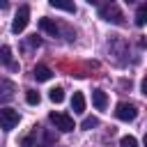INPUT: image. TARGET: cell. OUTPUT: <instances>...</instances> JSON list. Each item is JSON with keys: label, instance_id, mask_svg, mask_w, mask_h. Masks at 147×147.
Returning a JSON list of instances; mask_svg holds the SVG:
<instances>
[{"label": "cell", "instance_id": "6da1fadb", "mask_svg": "<svg viewBox=\"0 0 147 147\" xmlns=\"http://www.w3.org/2000/svg\"><path fill=\"white\" fill-rule=\"evenodd\" d=\"M99 18H103V21H108V23H115V25H122V23H124V14H122V9H119L115 2L101 5V7H99Z\"/></svg>", "mask_w": 147, "mask_h": 147}, {"label": "cell", "instance_id": "7a4b0ae2", "mask_svg": "<svg viewBox=\"0 0 147 147\" xmlns=\"http://www.w3.org/2000/svg\"><path fill=\"white\" fill-rule=\"evenodd\" d=\"M30 136H32V140L37 142V147H51V145L57 142V136L51 133V131L44 129V126H34V131H32Z\"/></svg>", "mask_w": 147, "mask_h": 147}, {"label": "cell", "instance_id": "3957f363", "mask_svg": "<svg viewBox=\"0 0 147 147\" xmlns=\"http://www.w3.org/2000/svg\"><path fill=\"white\" fill-rule=\"evenodd\" d=\"M28 21H30V7L28 5H21L18 11H16V16H14V21H11V32L14 34H21L28 28Z\"/></svg>", "mask_w": 147, "mask_h": 147}, {"label": "cell", "instance_id": "277c9868", "mask_svg": "<svg viewBox=\"0 0 147 147\" xmlns=\"http://www.w3.org/2000/svg\"><path fill=\"white\" fill-rule=\"evenodd\" d=\"M48 119L55 124V129H60V131H64V133H69V131H74L76 129V124H74V117L71 115H67V113H51L48 115Z\"/></svg>", "mask_w": 147, "mask_h": 147}, {"label": "cell", "instance_id": "5b68a950", "mask_svg": "<svg viewBox=\"0 0 147 147\" xmlns=\"http://www.w3.org/2000/svg\"><path fill=\"white\" fill-rule=\"evenodd\" d=\"M18 119H21L18 110H14V108H0V129L11 131L18 124Z\"/></svg>", "mask_w": 147, "mask_h": 147}, {"label": "cell", "instance_id": "8992f818", "mask_svg": "<svg viewBox=\"0 0 147 147\" xmlns=\"http://www.w3.org/2000/svg\"><path fill=\"white\" fill-rule=\"evenodd\" d=\"M136 115H138V108L133 103H129V101H119L117 108H115V117L122 119V122H133Z\"/></svg>", "mask_w": 147, "mask_h": 147}, {"label": "cell", "instance_id": "52a82bcc", "mask_svg": "<svg viewBox=\"0 0 147 147\" xmlns=\"http://www.w3.org/2000/svg\"><path fill=\"white\" fill-rule=\"evenodd\" d=\"M14 92H16V85L7 78H0V103H7L14 99Z\"/></svg>", "mask_w": 147, "mask_h": 147}, {"label": "cell", "instance_id": "ba28073f", "mask_svg": "<svg viewBox=\"0 0 147 147\" xmlns=\"http://www.w3.org/2000/svg\"><path fill=\"white\" fill-rule=\"evenodd\" d=\"M39 28H41L46 34H51V37H57V34H60V25H57L55 21H51V18H39Z\"/></svg>", "mask_w": 147, "mask_h": 147}, {"label": "cell", "instance_id": "9c48e42d", "mask_svg": "<svg viewBox=\"0 0 147 147\" xmlns=\"http://www.w3.org/2000/svg\"><path fill=\"white\" fill-rule=\"evenodd\" d=\"M32 76H34L39 83H46V80H51V78H53V71H51L46 64H37V67L32 69Z\"/></svg>", "mask_w": 147, "mask_h": 147}, {"label": "cell", "instance_id": "30bf717a", "mask_svg": "<svg viewBox=\"0 0 147 147\" xmlns=\"http://www.w3.org/2000/svg\"><path fill=\"white\" fill-rule=\"evenodd\" d=\"M92 103L96 106V110H106V106H108V94H106L103 90H94V92H92Z\"/></svg>", "mask_w": 147, "mask_h": 147}, {"label": "cell", "instance_id": "8fae6325", "mask_svg": "<svg viewBox=\"0 0 147 147\" xmlns=\"http://www.w3.org/2000/svg\"><path fill=\"white\" fill-rule=\"evenodd\" d=\"M0 62L7 64L9 69H18V64L11 60V48L9 46H0Z\"/></svg>", "mask_w": 147, "mask_h": 147}, {"label": "cell", "instance_id": "7c38bea8", "mask_svg": "<svg viewBox=\"0 0 147 147\" xmlns=\"http://www.w3.org/2000/svg\"><path fill=\"white\" fill-rule=\"evenodd\" d=\"M71 110L74 113H85V96H83V92H74V96H71Z\"/></svg>", "mask_w": 147, "mask_h": 147}, {"label": "cell", "instance_id": "4fadbf2b", "mask_svg": "<svg viewBox=\"0 0 147 147\" xmlns=\"http://www.w3.org/2000/svg\"><path fill=\"white\" fill-rule=\"evenodd\" d=\"M48 5H51L53 9H62V11H69V14L76 11V5H74V2H67V0H51Z\"/></svg>", "mask_w": 147, "mask_h": 147}, {"label": "cell", "instance_id": "5bb4252c", "mask_svg": "<svg viewBox=\"0 0 147 147\" xmlns=\"http://www.w3.org/2000/svg\"><path fill=\"white\" fill-rule=\"evenodd\" d=\"M145 23H147V2H140L138 9H136V25L142 28Z\"/></svg>", "mask_w": 147, "mask_h": 147}, {"label": "cell", "instance_id": "9a60e30c", "mask_svg": "<svg viewBox=\"0 0 147 147\" xmlns=\"http://www.w3.org/2000/svg\"><path fill=\"white\" fill-rule=\"evenodd\" d=\"M48 99H51L53 103H62V101H64V90H62V87H53V90L48 92Z\"/></svg>", "mask_w": 147, "mask_h": 147}, {"label": "cell", "instance_id": "2e32d148", "mask_svg": "<svg viewBox=\"0 0 147 147\" xmlns=\"http://www.w3.org/2000/svg\"><path fill=\"white\" fill-rule=\"evenodd\" d=\"M25 101H28L30 106H37V103L41 101V96H39L37 90H28V92H25Z\"/></svg>", "mask_w": 147, "mask_h": 147}, {"label": "cell", "instance_id": "e0dca14e", "mask_svg": "<svg viewBox=\"0 0 147 147\" xmlns=\"http://www.w3.org/2000/svg\"><path fill=\"white\" fill-rule=\"evenodd\" d=\"M119 147H138V140H136L133 136H122Z\"/></svg>", "mask_w": 147, "mask_h": 147}, {"label": "cell", "instance_id": "ac0fdd59", "mask_svg": "<svg viewBox=\"0 0 147 147\" xmlns=\"http://www.w3.org/2000/svg\"><path fill=\"white\" fill-rule=\"evenodd\" d=\"M80 126L83 129H94V126H99V117H85Z\"/></svg>", "mask_w": 147, "mask_h": 147}, {"label": "cell", "instance_id": "d6986e66", "mask_svg": "<svg viewBox=\"0 0 147 147\" xmlns=\"http://www.w3.org/2000/svg\"><path fill=\"white\" fill-rule=\"evenodd\" d=\"M21 147H37V142L32 140V136H25V138H21Z\"/></svg>", "mask_w": 147, "mask_h": 147}, {"label": "cell", "instance_id": "ffe728a7", "mask_svg": "<svg viewBox=\"0 0 147 147\" xmlns=\"http://www.w3.org/2000/svg\"><path fill=\"white\" fill-rule=\"evenodd\" d=\"M142 94H145V96H147V78H145V80H142Z\"/></svg>", "mask_w": 147, "mask_h": 147}, {"label": "cell", "instance_id": "44dd1931", "mask_svg": "<svg viewBox=\"0 0 147 147\" xmlns=\"http://www.w3.org/2000/svg\"><path fill=\"white\" fill-rule=\"evenodd\" d=\"M140 46H142V48H147V39H140Z\"/></svg>", "mask_w": 147, "mask_h": 147}, {"label": "cell", "instance_id": "7402d4cb", "mask_svg": "<svg viewBox=\"0 0 147 147\" xmlns=\"http://www.w3.org/2000/svg\"><path fill=\"white\" fill-rule=\"evenodd\" d=\"M0 9H7V2H5V0L0 2Z\"/></svg>", "mask_w": 147, "mask_h": 147}, {"label": "cell", "instance_id": "603a6c76", "mask_svg": "<svg viewBox=\"0 0 147 147\" xmlns=\"http://www.w3.org/2000/svg\"><path fill=\"white\" fill-rule=\"evenodd\" d=\"M142 145H145V147H147V136H145V140H142Z\"/></svg>", "mask_w": 147, "mask_h": 147}]
</instances>
